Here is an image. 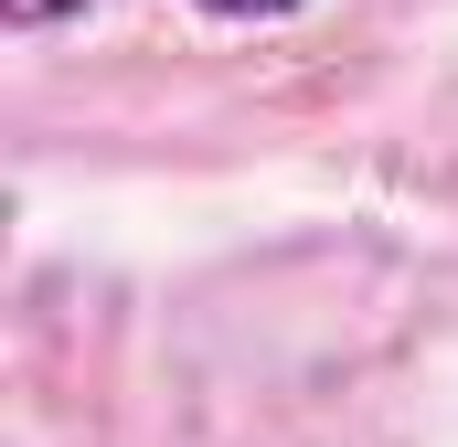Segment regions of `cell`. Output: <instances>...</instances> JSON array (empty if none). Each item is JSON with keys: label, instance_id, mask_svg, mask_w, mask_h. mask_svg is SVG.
Wrapping results in <instances>:
<instances>
[{"label": "cell", "instance_id": "cell-1", "mask_svg": "<svg viewBox=\"0 0 458 447\" xmlns=\"http://www.w3.org/2000/svg\"><path fill=\"white\" fill-rule=\"evenodd\" d=\"M75 11H97V0H0L11 32H43V21H75Z\"/></svg>", "mask_w": 458, "mask_h": 447}, {"label": "cell", "instance_id": "cell-2", "mask_svg": "<svg viewBox=\"0 0 458 447\" xmlns=\"http://www.w3.org/2000/svg\"><path fill=\"white\" fill-rule=\"evenodd\" d=\"M192 11H214V21H288V11H320V0H192Z\"/></svg>", "mask_w": 458, "mask_h": 447}]
</instances>
